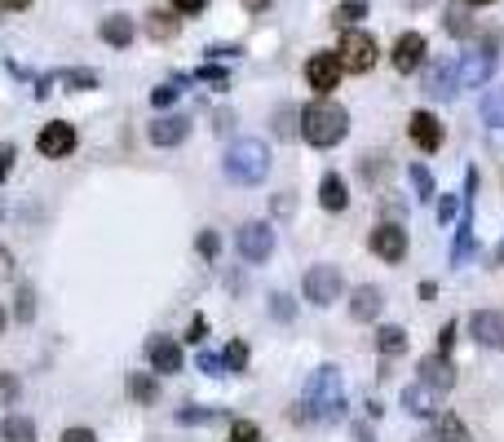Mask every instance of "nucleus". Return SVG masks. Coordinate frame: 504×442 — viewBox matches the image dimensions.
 <instances>
[{
	"mask_svg": "<svg viewBox=\"0 0 504 442\" xmlns=\"http://www.w3.org/2000/svg\"><path fill=\"white\" fill-rule=\"evenodd\" d=\"M350 133V111L341 103H328V98H319V103H310L301 111V137L310 146H336L341 137Z\"/></svg>",
	"mask_w": 504,
	"mask_h": 442,
	"instance_id": "nucleus-1",
	"label": "nucleus"
},
{
	"mask_svg": "<svg viewBox=\"0 0 504 442\" xmlns=\"http://www.w3.org/2000/svg\"><path fill=\"white\" fill-rule=\"evenodd\" d=\"M341 411H345L341 372H336L332 363H323V368H314L310 385H305V416H314V420H341Z\"/></svg>",
	"mask_w": 504,
	"mask_h": 442,
	"instance_id": "nucleus-2",
	"label": "nucleus"
},
{
	"mask_svg": "<svg viewBox=\"0 0 504 442\" xmlns=\"http://www.w3.org/2000/svg\"><path fill=\"white\" fill-rule=\"evenodd\" d=\"M266 172H270L266 142L243 137V142H235V146L226 151V177L239 182V186H257V182H266Z\"/></svg>",
	"mask_w": 504,
	"mask_h": 442,
	"instance_id": "nucleus-3",
	"label": "nucleus"
},
{
	"mask_svg": "<svg viewBox=\"0 0 504 442\" xmlns=\"http://www.w3.org/2000/svg\"><path fill=\"white\" fill-rule=\"evenodd\" d=\"M376 58H380V44H376V35H371V32H359V27H350V32L341 35V44H336V63H341V71L368 75V71L376 67Z\"/></svg>",
	"mask_w": 504,
	"mask_h": 442,
	"instance_id": "nucleus-4",
	"label": "nucleus"
},
{
	"mask_svg": "<svg viewBox=\"0 0 504 442\" xmlns=\"http://www.w3.org/2000/svg\"><path fill=\"white\" fill-rule=\"evenodd\" d=\"M301 292H305L310 306H332L336 297L345 292V279H341L336 266H310L301 279Z\"/></svg>",
	"mask_w": 504,
	"mask_h": 442,
	"instance_id": "nucleus-5",
	"label": "nucleus"
},
{
	"mask_svg": "<svg viewBox=\"0 0 504 442\" xmlns=\"http://www.w3.org/2000/svg\"><path fill=\"white\" fill-rule=\"evenodd\" d=\"M451 67H456V89H482V84L491 80V71H496V40H491L487 49L465 54V58L451 63Z\"/></svg>",
	"mask_w": 504,
	"mask_h": 442,
	"instance_id": "nucleus-6",
	"label": "nucleus"
},
{
	"mask_svg": "<svg viewBox=\"0 0 504 442\" xmlns=\"http://www.w3.org/2000/svg\"><path fill=\"white\" fill-rule=\"evenodd\" d=\"M235 243H239V252H243V261H257V266H262L270 252H274V231H270L266 221H248V226H239Z\"/></svg>",
	"mask_w": 504,
	"mask_h": 442,
	"instance_id": "nucleus-7",
	"label": "nucleus"
},
{
	"mask_svg": "<svg viewBox=\"0 0 504 442\" xmlns=\"http://www.w3.org/2000/svg\"><path fill=\"white\" fill-rule=\"evenodd\" d=\"M35 151H40L44 160H67L71 151H75V129H71L67 120L44 124V129H40V137H35Z\"/></svg>",
	"mask_w": 504,
	"mask_h": 442,
	"instance_id": "nucleus-8",
	"label": "nucleus"
},
{
	"mask_svg": "<svg viewBox=\"0 0 504 442\" xmlns=\"http://www.w3.org/2000/svg\"><path fill=\"white\" fill-rule=\"evenodd\" d=\"M305 80H310V89H314L319 98H328L336 84H341V63H336V54H310Z\"/></svg>",
	"mask_w": 504,
	"mask_h": 442,
	"instance_id": "nucleus-9",
	"label": "nucleus"
},
{
	"mask_svg": "<svg viewBox=\"0 0 504 442\" xmlns=\"http://www.w3.org/2000/svg\"><path fill=\"white\" fill-rule=\"evenodd\" d=\"M390 63H394L399 75H411V71L425 63V35H420V32H403L399 40H394V49H390Z\"/></svg>",
	"mask_w": 504,
	"mask_h": 442,
	"instance_id": "nucleus-10",
	"label": "nucleus"
},
{
	"mask_svg": "<svg viewBox=\"0 0 504 442\" xmlns=\"http://www.w3.org/2000/svg\"><path fill=\"white\" fill-rule=\"evenodd\" d=\"M407 133H411V142H416L425 155H434L438 146H442V124H438L434 111H411V115H407Z\"/></svg>",
	"mask_w": 504,
	"mask_h": 442,
	"instance_id": "nucleus-11",
	"label": "nucleus"
},
{
	"mask_svg": "<svg viewBox=\"0 0 504 442\" xmlns=\"http://www.w3.org/2000/svg\"><path fill=\"white\" fill-rule=\"evenodd\" d=\"M368 243H371V252H376L380 261H390V266H399L407 257V231L403 226H376Z\"/></svg>",
	"mask_w": 504,
	"mask_h": 442,
	"instance_id": "nucleus-12",
	"label": "nucleus"
},
{
	"mask_svg": "<svg viewBox=\"0 0 504 442\" xmlns=\"http://www.w3.org/2000/svg\"><path fill=\"white\" fill-rule=\"evenodd\" d=\"M146 359H151V368L160 376H173L182 372V345L173 337H151L146 340Z\"/></svg>",
	"mask_w": 504,
	"mask_h": 442,
	"instance_id": "nucleus-13",
	"label": "nucleus"
},
{
	"mask_svg": "<svg viewBox=\"0 0 504 442\" xmlns=\"http://www.w3.org/2000/svg\"><path fill=\"white\" fill-rule=\"evenodd\" d=\"M146 137H151L155 146H182V142L191 137V120H186V115H160V120L146 129Z\"/></svg>",
	"mask_w": 504,
	"mask_h": 442,
	"instance_id": "nucleus-14",
	"label": "nucleus"
},
{
	"mask_svg": "<svg viewBox=\"0 0 504 442\" xmlns=\"http://www.w3.org/2000/svg\"><path fill=\"white\" fill-rule=\"evenodd\" d=\"M438 403H442V394H438L434 385H425V380H420V385H407V389H403L407 416H420V420H425V416H438Z\"/></svg>",
	"mask_w": 504,
	"mask_h": 442,
	"instance_id": "nucleus-15",
	"label": "nucleus"
},
{
	"mask_svg": "<svg viewBox=\"0 0 504 442\" xmlns=\"http://www.w3.org/2000/svg\"><path fill=\"white\" fill-rule=\"evenodd\" d=\"M420 380L434 385L438 394H442V389L456 385V363H451L447 354H430V359H420Z\"/></svg>",
	"mask_w": 504,
	"mask_h": 442,
	"instance_id": "nucleus-16",
	"label": "nucleus"
},
{
	"mask_svg": "<svg viewBox=\"0 0 504 442\" xmlns=\"http://www.w3.org/2000/svg\"><path fill=\"white\" fill-rule=\"evenodd\" d=\"M473 337L482 340V345H491V349H504V314H496V309H478L469 319Z\"/></svg>",
	"mask_w": 504,
	"mask_h": 442,
	"instance_id": "nucleus-17",
	"label": "nucleus"
},
{
	"mask_svg": "<svg viewBox=\"0 0 504 442\" xmlns=\"http://www.w3.org/2000/svg\"><path fill=\"white\" fill-rule=\"evenodd\" d=\"M380 309H385V292H380V288H371V283L354 288V297H350V314H354L359 323H371Z\"/></svg>",
	"mask_w": 504,
	"mask_h": 442,
	"instance_id": "nucleus-18",
	"label": "nucleus"
},
{
	"mask_svg": "<svg viewBox=\"0 0 504 442\" xmlns=\"http://www.w3.org/2000/svg\"><path fill=\"white\" fill-rule=\"evenodd\" d=\"M319 204L328 208V212H345V208H350L345 177H336V172H323V182H319Z\"/></svg>",
	"mask_w": 504,
	"mask_h": 442,
	"instance_id": "nucleus-19",
	"label": "nucleus"
},
{
	"mask_svg": "<svg viewBox=\"0 0 504 442\" xmlns=\"http://www.w3.org/2000/svg\"><path fill=\"white\" fill-rule=\"evenodd\" d=\"M137 27L124 18V14H111V18H102V40L111 44V49H129L133 44Z\"/></svg>",
	"mask_w": 504,
	"mask_h": 442,
	"instance_id": "nucleus-20",
	"label": "nucleus"
},
{
	"mask_svg": "<svg viewBox=\"0 0 504 442\" xmlns=\"http://www.w3.org/2000/svg\"><path fill=\"white\" fill-rule=\"evenodd\" d=\"M177 32H182V18H177L173 9H151V14H146V35H151V40H173Z\"/></svg>",
	"mask_w": 504,
	"mask_h": 442,
	"instance_id": "nucleus-21",
	"label": "nucleus"
},
{
	"mask_svg": "<svg viewBox=\"0 0 504 442\" xmlns=\"http://www.w3.org/2000/svg\"><path fill=\"white\" fill-rule=\"evenodd\" d=\"M425 93L434 98H456V67H434L425 75Z\"/></svg>",
	"mask_w": 504,
	"mask_h": 442,
	"instance_id": "nucleus-22",
	"label": "nucleus"
},
{
	"mask_svg": "<svg viewBox=\"0 0 504 442\" xmlns=\"http://www.w3.org/2000/svg\"><path fill=\"white\" fill-rule=\"evenodd\" d=\"M0 442H35V425L27 416H5L0 420Z\"/></svg>",
	"mask_w": 504,
	"mask_h": 442,
	"instance_id": "nucleus-23",
	"label": "nucleus"
},
{
	"mask_svg": "<svg viewBox=\"0 0 504 442\" xmlns=\"http://www.w3.org/2000/svg\"><path fill=\"white\" fill-rule=\"evenodd\" d=\"M482 120L491 124V129H504V84H496V89H487L482 93Z\"/></svg>",
	"mask_w": 504,
	"mask_h": 442,
	"instance_id": "nucleus-24",
	"label": "nucleus"
},
{
	"mask_svg": "<svg viewBox=\"0 0 504 442\" xmlns=\"http://www.w3.org/2000/svg\"><path fill=\"white\" fill-rule=\"evenodd\" d=\"M442 23H447V32L451 35H473V18H469V5H447L442 9Z\"/></svg>",
	"mask_w": 504,
	"mask_h": 442,
	"instance_id": "nucleus-25",
	"label": "nucleus"
},
{
	"mask_svg": "<svg viewBox=\"0 0 504 442\" xmlns=\"http://www.w3.org/2000/svg\"><path fill=\"white\" fill-rule=\"evenodd\" d=\"M376 349H380V354H403V349H407V332H403V328H394V323H385V328L376 332Z\"/></svg>",
	"mask_w": 504,
	"mask_h": 442,
	"instance_id": "nucleus-26",
	"label": "nucleus"
},
{
	"mask_svg": "<svg viewBox=\"0 0 504 442\" xmlns=\"http://www.w3.org/2000/svg\"><path fill=\"white\" fill-rule=\"evenodd\" d=\"M359 18H368V0H341L332 9V23H341V27H354Z\"/></svg>",
	"mask_w": 504,
	"mask_h": 442,
	"instance_id": "nucleus-27",
	"label": "nucleus"
},
{
	"mask_svg": "<svg viewBox=\"0 0 504 442\" xmlns=\"http://www.w3.org/2000/svg\"><path fill=\"white\" fill-rule=\"evenodd\" d=\"M438 442H469V429L456 420V416H438Z\"/></svg>",
	"mask_w": 504,
	"mask_h": 442,
	"instance_id": "nucleus-28",
	"label": "nucleus"
},
{
	"mask_svg": "<svg viewBox=\"0 0 504 442\" xmlns=\"http://www.w3.org/2000/svg\"><path fill=\"white\" fill-rule=\"evenodd\" d=\"M129 389H133V398L142 403V408H146V403H155V394H160V385H155L146 372H137L133 380H129Z\"/></svg>",
	"mask_w": 504,
	"mask_h": 442,
	"instance_id": "nucleus-29",
	"label": "nucleus"
},
{
	"mask_svg": "<svg viewBox=\"0 0 504 442\" xmlns=\"http://www.w3.org/2000/svg\"><path fill=\"white\" fill-rule=\"evenodd\" d=\"M411 186H416V200H434V177H430V169L425 164H411Z\"/></svg>",
	"mask_w": 504,
	"mask_h": 442,
	"instance_id": "nucleus-30",
	"label": "nucleus"
},
{
	"mask_svg": "<svg viewBox=\"0 0 504 442\" xmlns=\"http://www.w3.org/2000/svg\"><path fill=\"white\" fill-rule=\"evenodd\" d=\"M182 425H208V420H222V411H208V408H182L177 411Z\"/></svg>",
	"mask_w": 504,
	"mask_h": 442,
	"instance_id": "nucleus-31",
	"label": "nucleus"
},
{
	"mask_svg": "<svg viewBox=\"0 0 504 442\" xmlns=\"http://www.w3.org/2000/svg\"><path fill=\"white\" fill-rule=\"evenodd\" d=\"M14 314H18V323H32L35 319V292L32 288H18V306H14Z\"/></svg>",
	"mask_w": 504,
	"mask_h": 442,
	"instance_id": "nucleus-32",
	"label": "nucleus"
},
{
	"mask_svg": "<svg viewBox=\"0 0 504 442\" xmlns=\"http://www.w3.org/2000/svg\"><path fill=\"white\" fill-rule=\"evenodd\" d=\"M222 363H226V372H243V368H248V345L235 340V345L226 349V359H222Z\"/></svg>",
	"mask_w": 504,
	"mask_h": 442,
	"instance_id": "nucleus-33",
	"label": "nucleus"
},
{
	"mask_svg": "<svg viewBox=\"0 0 504 442\" xmlns=\"http://www.w3.org/2000/svg\"><path fill=\"white\" fill-rule=\"evenodd\" d=\"M226 442H262V429L252 425V420H235L231 425V438Z\"/></svg>",
	"mask_w": 504,
	"mask_h": 442,
	"instance_id": "nucleus-34",
	"label": "nucleus"
},
{
	"mask_svg": "<svg viewBox=\"0 0 504 442\" xmlns=\"http://www.w3.org/2000/svg\"><path fill=\"white\" fill-rule=\"evenodd\" d=\"M177 103V84H155V89H151V106H155V111H164V106H173Z\"/></svg>",
	"mask_w": 504,
	"mask_h": 442,
	"instance_id": "nucleus-35",
	"label": "nucleus"
},
{
	"mask_svg": "<svg viewBox=\"0 0 504 442\" xmlns=\"http://www.w3.org/2000/svg\"><path fill=\"white\" fill-rule=\"evenodd\" d=\"M58 80H67L71 89H94V84H98V75H94V71H63Z\"/></svg>",
	"mask_w": 504,
	"mask_h": 442,
	"instance_id": "nucleus-36",
	"label": "nucleus"
},
{
	"mask_svg": "<svg viewBox=\"0 0 504 442\" xmlns=\"http://www.w3.org/2000/svg\"><path fill=\"white\" fill-rule=\"evenodd\" d=\"M168 9H173L177 18H195V14H203V9H208V0H173Z\"/></svg>",
	"mask_w": 504,
	"mask_h": 442,
	"instance_id": "nucleus-37",
	"label": "nucleus"
},
{
	"mask_svg": "<svg viewBox=\"0 0 504 442\" xmlns=\"http://www.w3.org/2000/svg\"><path fill=\"white\" fill-rule=\"evenodd\" d=\"M14 160H18V146H14V142H5V146H0V182H9Z\"/></svg>",
	"mask_w": 504,
	"mask_h": 442,
	"instance_id": "nucleus-38",
	"label": "nucleus"
},
{
	"mask_svg": "<svg viewBox=\"0 0 504 442\" xmlns=\"http://www.w3.org/2000/svg\"><path fill=\"white\" fill-rule=\"evenodd\" d=\"M456 212H460V195H442L438 200V221H451Z\"/></svg>",
	"mask_w": 504,
	"mask_h": 442,
	"instance_id": "nucleus-39",
	"label": "nucleus"
},
{
	"mask_svg": "<svg viewBox=\"0 0 504 442\" xmlns=\"http://www.w3.org/2000/svg\"><path fill=\"white\" fill-rule=\"evenodd\" d=\"M14 398H18V380H14V376H9V372H0V403L9 408Z\"/></svg>",
	"mask_w": 504,
	"mask_h": 442,
	"instance_id": "nucleus-40",
	"label": "nucleus"
},
{
	"mask_svg": "<svg viewBox=\"0 0 504 442\" xmlns=\"http://www.w3.org/2000/svg\"><path fill=\"white\" fill-rule=\"evenodd\" d=\"M200 372H208V376H226V363H222L217 354H200Z\"/></svg>",
	"mask_w": 504,
	"mask_h": 442,
	"instance_id": "nucleus-41",
	"label": "nucleus"
},
{
	"mask_svg": "<svg viewBox=\"0 0 504 442\" xmlns=\"http://www.w3.org/2000/svg\"><path fill=\"white\" fill-rule=\"evenodd\" d=\"M217 248H222V239L212 235V231H203V235H200V252H203V257H208V261L217 257Z\"/></svg>",
	"mask_w": 504,
	"mask_h": 442,
	"instance_id": "nucleus-42",
	"label": "nucleus"
},
{
	"mask_svg": "<svg viewBox=\"0 0 504 442\" xmlns=\"http://www.w3.org/2000/svg\"><path fill=\"white\" fill-rule=\"evenodd\" d=\"M243 44H208V58H239Z\"/></svg>",
	"mask_w": 504,
	"mask_h": 442,
	"instance_id": "nucleus-43",
	"label": "nucleus"
},
{
	"mask_svg": "<svg viewBox=\"0 0 504 442\" xmlns=\"http://www.w3.org/2000/svg\"><path fill=\"white\" fill-rule=\"evenodd\" d=\"M451 340H456V323H442V332H438V354H447Z\"/></svg>",
	"mask_w": 504,
	"mask_h": 442,
	"instance_id": "nucleus-44",
	"label": "nucleus"
},
{
	"mask_svg": "<svg viewBox=\"0 0 504 442\" xmlns=\"http://www.w3.org/2000/svg\"><path fill=\"white\" fill-rule=\"evenodd\" d=\"M203 332H208V319H191V328H186V340L195 345V340H203Z\"/></svg>",
	"mask_w": 504,
	"mask_h": 442,
	"instance_id": "nucleus-45",
	"label": "nucleus"
},
{
	"mask_svg": "<svg viewBox=\"0 0 504 442\" xmlns=\"http://www.w3.org/2000/svg\"><path fill=\"white\" fill-rule=\"evenodd\" d=\"M63 442H98V434H94V429H67Z\"/></svg>",
	"mask_w": 504,
	"mask_h": 442,
	"instance_id": "nucleus-46",
	"label": "nucleus"
},
{
	"mask_svg": "<svg viewBox=\"0 0 504 442\" xmlns=\"http://www.w3.org/2000/svg\"><path fill=\"white\" fill-rule=\"evenodd\" d=\"M5 279H14V257H9V248H0V283Z\"/></svg>",
	"mask_w": 504,
	"mask_h": 442,
	"instance_id": "nucleus-47",
	"label": "nucleus"
},
{
	"mask_svg": "<svg viewBox=\"0 0 504 442\" xmlns=\"http://www.w3.org/2000/svg\"><path fill=\"white\" fill-rule=\"evenodd\" d=\"M270 5H274V0H243V9H248V14H266Z\"/></svg>",
	"mask_w": 504,
	"mask_h": 442,
	"instance_id": "nucleus-48",
	"label": "nucleus"
},
{
	"mask_svg": "<svg viewBox=\"0 0 504 442\" xmlns=\"http://www.w3.org/2000/svg\"><path fill=\"white\" fill-rule=\"evenodd\" d=\"M274 314H279V319H292V306H288V297H274Z\"/></svg>",
	"mask_w": 504,
	"mask_h": 442,
	"instance_id": "nucleus-49",
	"label": "nucleus"
},
{
	"mask_svg": "<svg viewBox=\"0 0 504 442\" xmlns=\"http://www.w3.org/2000/svg\"><path fill=\"white\" fill-rule=\"evenodd\" d=\"M32 0H0V9H27Z\"/></svg>",
	"mask_w": 504,
	"mask_h": 442,
	"instance_id": "nucleus-50",
	"label": "nucleus"
},
{
	"mask_svg": "<svg viewBox=\"0 0 504 442\" xmlns=\"http://www.w3.org/2000/svg\"><path fill=\"white\" fill-rule=\"evenodd\" d=\"M496 266H504V239H500V248H496V257H491Z\"/></svg>",
	"mask_w": 504,
	"mask_h": 442,
	"instance_id": "nucleus-51",
	"label": "nucleus"
},
{
	"mask_svg": "<svg viewBox=\"0 0 504 442\" xmlns=\"http://www.w3.org/2000/svg\"><path fill=\"white\" fill-rule=\"evenodd\" d=\"M465 5H469V9H478V5H496V0H465Z\"/></svg>",
	"mask_w": 504,
	"mask_h": 442,
	"instance_id": "nucleus-52",
	"label": "nucleus"
},
{
	"mask_svg": "<svg viewBox=\"0 0 504 442\" xmlns=\"http://www.w3.org/2000/svg\"><path fill=\"white\" fill-rule=\"evenodd\" d=\"M416 442H438V434H420V438H416Z\"/></svg>",
	"mask_w": 504,
	"mask_h": 442,
	"instance_id": "nucleus-53",
	"label": "nucleus"
},
{
	"mask_svg": "<svg viewBox=\"0 0 504 442\" xmlns=\"http://www.w3.org/2000/svg\"><path fill=\"white\" fill-rule=\"evenodd\" d=\"M0 332H5V309H0Z\"/></svg>",
	"mask_w": 504,
	"mask_h": 442,
	"instance_id": "nucleus-54",
	"label": "nucleus"
},
{
	"mask_svg": "<svg viewBox=\"0 0 504 442\" xmlns=\"http://www.w3.org/2000/svg\"><path fill=\"white\" fill-rule=\"evenodd\" d=\"M407 5H425V0H407Z\"/></svg>",
	"mask_w": 504,
	"mask_h": 442,
	"instance_id": "nucleus-55",
	"label": "nucleus"
}]
</instances>
